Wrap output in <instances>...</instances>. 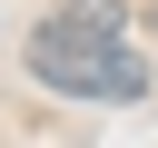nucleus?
<instances>
[{"label":"nucleus","instance_id":"f257e3e1","mask_svg":"<svg viewBox=\"0 0 158 148\" xmlns=\"http://www.w3.org/2000/svg\"><path fill=\"white\" fill-rule=\"evenodd\" d=\"M30 79L59 99H148V59L118 30H89L79 10H49L30 30Z\"/></svg>","mask_w":158,"mask_h":148},{"label":"nucleus","instance_id":"f03ea898","mask_svg":"<svg viewBox=\"0 0 158 148\" xmlns=\"http://www.w3.org/2000/svg\"><path fill=\"white\" fill-rule=\"evenodd\" d=\"M59 10H79L89 30H128V10H118V0H59Z\"/></svg>","mask_w":158,"mask_h":148}]
</instances>
